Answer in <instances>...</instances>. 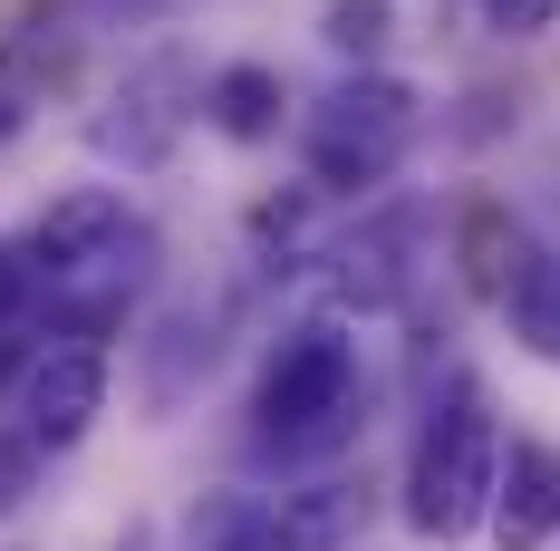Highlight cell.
I'll return each mask as SVG.
<instances>
[{
    "label": "cell",
    "mask_w": 560,
    "mask_h": 551,
    "mask_svg": "<svg viewBox=\"0 0 560 551\" xmlns=\"http://www.w3.org/2000/svg\"><path fill=\"white\" fill-rule=\"evenodd\" d=\"M116 551H155V532H126V542H116Z\"/></svg>",
    "instance_id": "d6986e66"
},
{
    "label": "cell",
    "mask_w": 560,
    "mask_h": 551,
    "mask_svg": "<svg viewBox=\"0 0 560 551\" xmlns=\"http://www.w3.org/2000/svg\"><path fill=\"white\" fill-rule=\"evenodd\" d=\"M20 126H30V97H20V88H0V146H10Z\"/></svg>",
    "instance_id": "ac0fdd59"
},
{
    "label": "cell",
    "mask_w": 560,
    "mask_h": 551,
    "mask_svg": "<svg viewBox=\"0 0 560 551\" xmlns=\"http://www.w3.org/2000/svg\"><path fill=\"white\" fill-rule=\"evenodd\" d=\"M474 20H483L493 39H541L560 20V0H474Z\"/></svg>",
    "instance_id": "e0dca14e"
},
{
    "label": "cell",
    "mask_w": 560,
    "mask_h": 551,
    "mask_svg": "<svg viewBox=\"0 0 560 551\" xmlns=\"http://www.w3.org/2000/svg\"><path fill=\"white\" fill-rule=\"evenodd\" d=\"M454 252H464V280H474L483 300H503V280L522 272V232H512V214H503V204H474V214H464V242H454Z\"/></svg>",
    "instance_id": "4fadbf2b"
},
{
    "label": "cell",
    "mask_w": 560,
    "mask_h": 551,
    "mask_svg": "<svg viewBox=\"0 0 560 551\" xmlns=\"http://www.w3.org/2000/svg\"><path fill=\"white\" fill-rule=\"evenodd\" d=\"M30 484H39V445L20 436V426H0V523L30 503Z\"/></svg>",
    "instance_id": "2e32d148"
},
{
    "label": "cell",
    "mask_w": 560,
    "mask_h": 551,
    "mask_svg": "<svg viewBox=\"0 0 560 551\" xmlns=\"http://www.w3.org/2000/svg\"><path fill=\"white\" fill-rule=\"evenodd\" d=\"M503 320H512V338L532 358H560V262L522 252V272L503 280Z\"/></svg>",
    "instance_id": "7c38bea8"
},
{
    "label": "cell",
    "mask_w": 560,
    "mask_h": 551,
    "mask_svg": "<svg viewBox=\"0 0 560 551\" xmlns=\"http://www.w3.org/2000/svg\"><path fill=\"white\" fill-rule=\"evenodd\" d=\"M30 242V262H39V290L68 272H88V262H107V252H126V242H145V214L116 194V184H78V194H58L49 214L20 232Z\"/></svg>",
    "instance_id": "ba28073f"
},
{
    "label": "cell",
    "mask_w": 560,
    "mask_h": 551,
    "mask_svg": "<svg viewBox=\"0 0 560 551\" xmlns=\"http://www.w3.org/2000/svg\"><path fill=\"white\" fill-rule=\"evenodd\" d=\"M368 494L348 474H319L300 494H203L184 513V551H348Z\"/></svg>",
    "instance_id": "277c9868"
},
{
    "label": "cell",
    "mask_w": 560,
    "mask_h": 551,
    "mask_svg": "<svg viewBox=\"0 0 560 551\" xmlns=\"http://www.w3.org/2000/svg\"><path fill=\"white\" fill-rule=\"evenodd\" d=\"M416 136H425V97L406 78L358 68V78H338L329 97L300 116V165H310L319 194H368V184H387L416 156Z\"/></svg>",
    "instance_id": "3957f363"
},
{
    "label": "cell",
    "mask_w": 560,
    "mask_h": 551,
    "mask_svg": "<svg viewBox=\"0 0 560 551\" xmlns=\"http://www.w3.org/2000/svg\"><path fill=\"white\" fill-rule=\"evenodd\" d=\"M368 426V378H358V338L338 320H300L261 358L252 387V455L261 464H319Z\"/></svg>",
    "instance_id": "6da1fadb"
},
{
    "label": "cell",
    "mask_w": 560,
    "mask_h": 551,
    "mask_svg": "<svg viewBox=\"0 0 560 551\" xmlns=\"http://www.w3.org/2000/svg\"><path fill=\"white\" fill-rule=\"evenodd\" d=\"M319 39H329L338 58L368 68V58L396 39V0H329V10H319Z\"/></svg>",
    "instance_id": "5bb4252c"
},
{
    "label": "cell",
    "mask_w": 560,
    "mask_h": 551,
    "mask_svg": "<svg viewBox=\"0 0 560 551\" xmlns=\"http://www.w3.org/2000/svg\"><path fill=\"white\" fill-rule=\"evenodd\" d=\"M280 107H290V88H280V68H261V58H232V68L203 78V126L232 136V146H271Z\"/></svg>",
    "instance_id": "8fae6325"
},
{
    "label": "cell",
    "mask_w": 560,
    "mask_h": 551,
    "mask_svg": "<svg viewBox=\"0 0 560 551\" xmlns=\"http://www.w3.org/2000/svg\"><path fill=\"white\" fill-rule=\"evenodd\" d=\"M30 310H39V262H30V242H0V338Z\"/></svg>",
    "instance_id": "9a60e30c"
},
{
    "label": "cell",
    "mask_w": 560,
    "mask_h": 551,
    "mask_svg": "<svg viewBox=\"0 0 560 551\" xmlns=\"http://www.w3.org/2000/svg\"><path fill=\"white\" fill-rule=\"evenodd\" d=\"M560 532V445L512 436L503 445V484H493V542L503 551H541Z\"/></svg>",
    "instance_id": "30bf717a"
},
{
    "label": "cell",
    "mask_w": 560,
    "mask_h": 551,
    "mask_svg": "<svg viewBox=\"0 0 560 551\" xmlns=\"http://www.w3.org/2000/svg\"><path fill=\"white\" fill-rule=\"evenodd\" d=\"M213 358H223V300H174L165 320L145 330V406L174 416L194 387L213 378Z\"/></svg>",
    "instance_id": "9c48e42d"
},
{
    "label": "cell",
    "mask_w": 560,
    "mask_h": 551,
    "mask_svg": "<svg viewBox=\"0 0 560 551\" xmlns=\"http://www.w3.org/2000/svg\"><path fill=\"white\" fill-rule=\"evenodd\" d=\"M97 416H107V348L58 338V348H39V358L20 368V436L39 445V455L88 445V426H97Z\"/></svg>",
    "instance_id": "8992f818"
},
{
    "label": "cell",
    "mask_w": 560,
    "mask_h": 551,
    "mask_svg": "<svg viewBox=\"0 0 560 551\" xmlns=\"http://www.w3.org/2000/svg\"><path fill=\"white\" fill-rule=\"evenodd\" d=\"M493 484H503V426H493V397L474 368H454L425 397V426L406 455V523L425 542H474L493 523Z\"/></svg>",
    "instance_id": "7a4b0ae2"
},
{
    "label": "cell",
    "mask_w": 560,
    "mask_h": 551,
    "mask_svg": "<svg viewBox=\"0 0 560 551\" xmlns=\"http://www.w3.org/2000/svg\"><path fill=\"white\" fill-rule=\"evenodd\" d=\"M416 242H425V214L416 204H396V214H368L358 232H338L329 242V300L338 310H396L406 290H416Z\"/></svg>",
    "instance_id": "52a82bcc"
},
{
    "label": "cell",
    "mask_w": 560,
    "mask_h": 551,
    "mask_svg": "<svg viewBox=\"0 0 560 551\" xmlns=\"http://www.w3.org/2000/svg\"><path fill=\"white\" fill-rule=\"evenodd\" d=\"M194 116H203V68H194V49H145V58H126L107 107L88 116V146L107 165H126V174H155L184 146Z\"/></svg>",
    "instance_id": "5b68a950"
}]
</instances>
